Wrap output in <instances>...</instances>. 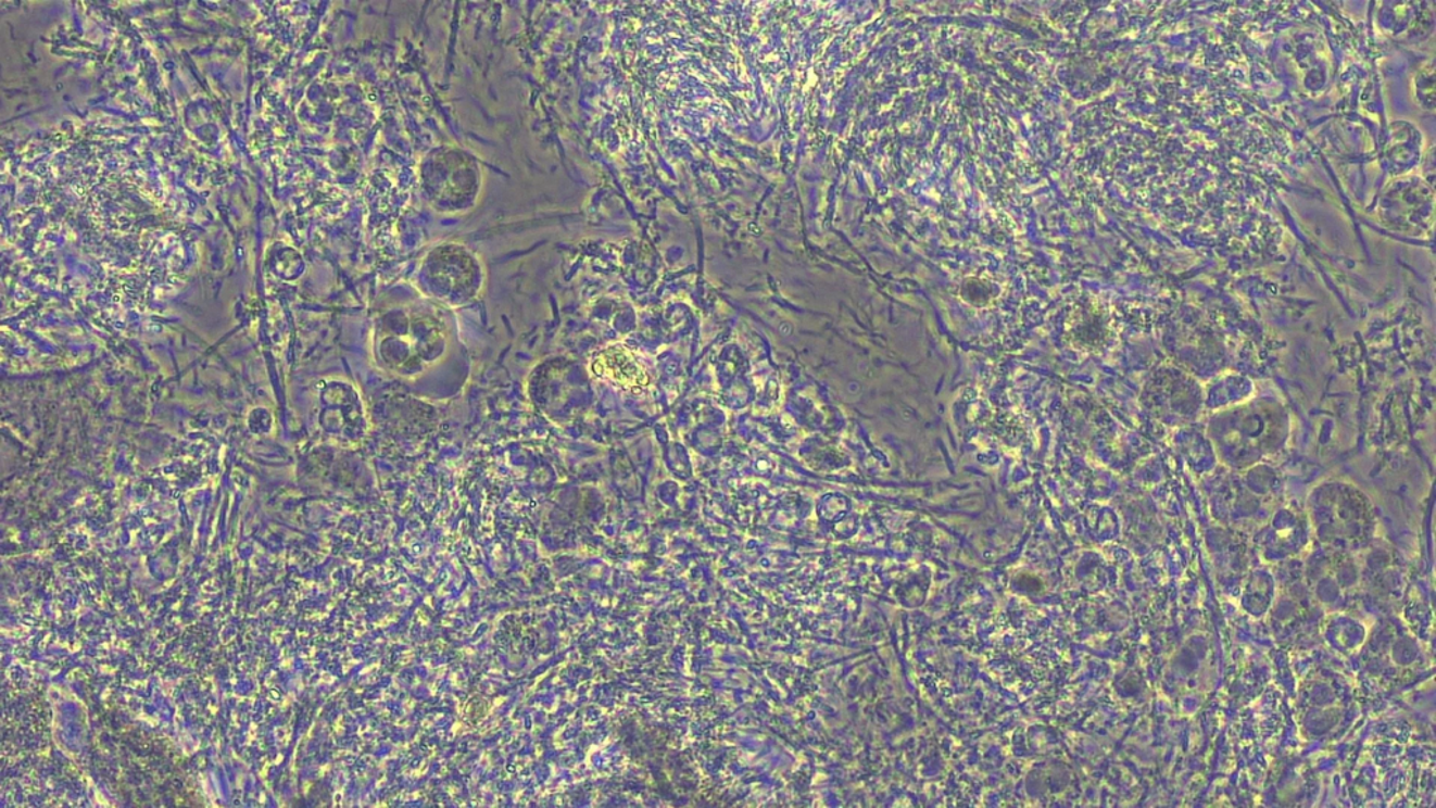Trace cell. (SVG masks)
Wrapping results in <instances>:
<instances>
[{
  "label": "cell",
  "instance_id": "obj_1",
  "mask_svg": "<svg viewBox=\"0 0 1436 808\" xmlns=\"http://www.w3.org/2000/svg\"><path fill=\"white\" fill-rule=\"evenodd\" d=\"M595 369L601 377L608 378L630 391L643 389L650 381L648 374L638 359L631 357L630 351L625 349L609 350L597 358Z\"/></svg>",
  "mask_w": 1436,
  "mask_h": 808
}]
</instances>
